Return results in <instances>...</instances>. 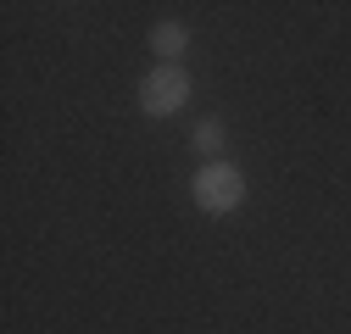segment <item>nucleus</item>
Segmentation results:
<instances>
[{
  "label": "nucleus",
  "mask_w": 351,
  "mask_h": 334,
  "mask_svg": "<svg viewBox=\"0 0 351 334\" xmlns=\"http://www.w3.org/2000/svg\"><path fill=\"white\" fill-rule=\"evenodd\" d=\"M184 51H190V28L184 23H156L151 28V56H162V67H179Z\"/></svg>",
  "instance_id": "3"
},
{
  "label": "nucleus",
  "mask_w": 351,
  "mask_h": 334,
  "mask_svg": "<svg viewBox=\"0 0 351 334\" xmlns=\"http://www.w3.org/2000/svg\"><path fill=\"white\" fill-rule=\"evenodd\" d=\"M223 140H229V129H223L217 117H201L195 129H190V145H195L206 162H223Z\"/></svg>",
  "instance_id": "4"
},
{
  "label": "nucleus",
  "mask_w": 351,
  "mask_h": 334,
  "mask_svg": "<svg viewBox=\"0 0 351 334\" xmlns=\"http://www.w3.org/2000/svg\"><path fill=\"white\" fill-rule=\"evenodd\" d=\"M190 195H195V206L206 218H229L245 201V173L234 162H201V173L190 179Z\"/></svg>",
  "instance_id": "1"
},
{
  "label": "nucleus",
  "mask_w": 351,
  "mask_h": 334,
  "mask_svg": "<svg viewBox=\"0 0 351 334\" xmlns=\"http://www.w3.org/2000/svg\"><path fill=\"white\" fill-rule=\"evenodd\" d=\"M184 101H190V73L184 67H151L145 78H140V112L145 117H173V112H184Z\"/></svg>",
  "instance_id": "2"
}]
</instances>
